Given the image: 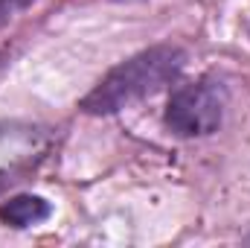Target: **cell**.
<instances>
[{"mask_svg": "<svg viewBox=\"0 0 250 248\" xmlns=\"http://www.w3.org/2000/svg\"><path fill=\"white\" fill-rule=\"evenodd\" d=\"M50 216H53V204L44 196L23 193V196H12V198L0 201V222L15 231L35 228V225L47 222Z\"/></svg>", "mask_w": 250, "mask_h": 248, "instance_id": "cell-4", "label": "cell"}, {"mask_svg": "<svg viewBox=\"0 0 250 248\" xmlns=\"http://www.w3.org/2000/svg\"><path fill=\"white\" fill-rule=\"evenodd\" d=\"M187 59V50L178 44H169V41L146 47V50L134 53L131 59L120 62L117 67H111L102 76V82L87 97H82L79 108L93 117H108L123 108H131V105L154 97L166 85H172L184 73Z\"/></svg>", "mask_w": 250, "mask_h": 248, "instance_id": "cell-1", "label": "cell"}, {"mask_svg": "<svg viewBox=\"0 0 250 248\" xmlns=\"http://www.w3.org/2000/svg\"><path fill=\"white\" fill-rule=\"evenodd\" d=\"M9 62H12V50L9 47H0V73L9 67Z\"/></svg>", "mask_w": 250, "mask_h": 248, "instance_id": "cell-6", "label": "cell"}, {"mask_svg": "<svg viewBox=\"0 0 250 248\" xmlns=\"http://www.w3.org/2000/svg\"><path fill=\"white\" fill-rule=\"evenodd\" d=\"M38 0H0V29L9 26L18 15H23L26 9H32Z\"/></svg>", "mask_w": 250, "mask_h": 248, "instance_id": "cell-5", "label": "cell"}, {"mask_svg": "<svg viewBox=\"0 0 250 248\" xmlns=\"http://www.w3.org/2000/svg\"><path fill=\"white\" fill-rule=\"evenodd\" d=\"M227 85L218 76H201L195 82L178 85L166 102L163 123L175 137H209L215 134L227 114Z\"/></svg>", "mask_w": 250, "mask_h": 248, "instance_id": "cell-2", "label": "cell"}, {"mask_svg": "<svg viewBox=\"0 0 250 248\" xmlns=\"http://www.w3.org/2000/svg\"><path fill=\"white\" fill-rule=\"evenodd\" d=\"M59 128L32 120H0V193L29 178L56 149Z\"/></svg>", "mask_w": 250, "mask_h": 248, "instance_id": "cell-3", "label": "cell"}]
</instances>
